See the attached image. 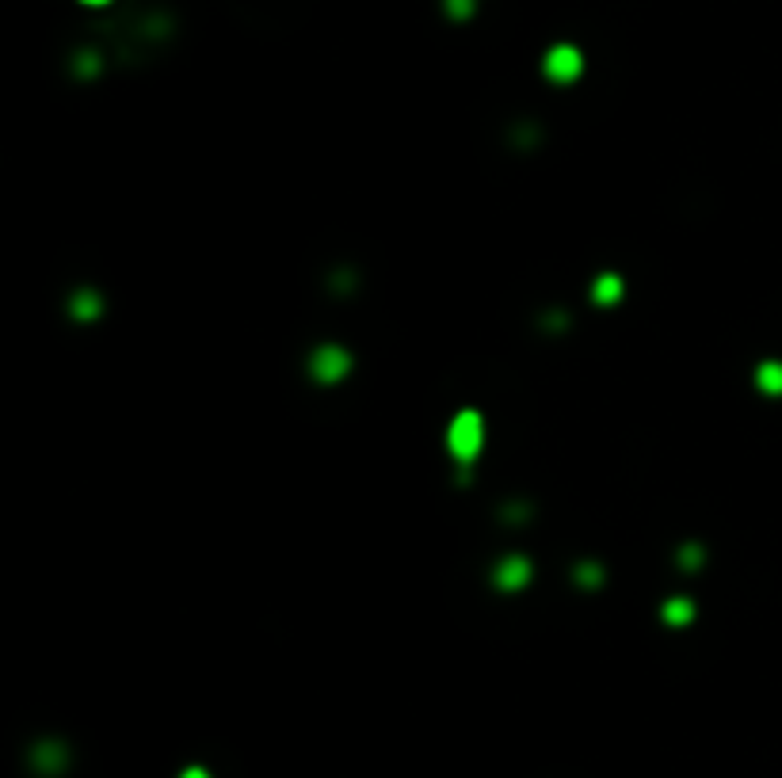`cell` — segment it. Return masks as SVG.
Returning <instances> with one entry per match:
<instances>
[{"label":"cell","instance_id":"1","mask_svg":"<svg viewBox=\"0 0 782 778\" xmlns=\"http://www.w3.org/2000/svg\"><path fill=\"white\" fill-rule=\"evenodd\" d=\"M481 443H485V420H481V413L462 408V413L451 420V428H446V451L458 458V466H470L473 458H478V451H481Z\"/></svg>","mask_w":782,"mask_h":778},{"label":"cell","instance_id":"2","mask_svg":"<svg viewBox=\"0 0 782 778\" xmlns=\"http://www.w3.org/2000/svg\"><path fill=\"white\" fill-rule=\"evenodd\" d=\"M348 371H352V355L344 348H336V343L317 348L313 359H310V374L320 381V386H336V381L348 378Z\"/></svg>","mask_w":782,"mask_h":778},{"label":"cell","instance_id":"3","mask_svg":"<svg viewBox=\"0 0 782 778\" xmlns=\"http://www.w3.org/2000/svg\"><path fill=\"white\" fill-rule=\"evenodd\" d=\"M542 69H546V76H549L554 84H573L576 76L584 73V54H581L576 46H565V43H561V46H554V50L546 54Z\"/></svg>","mask_w":782,"mask_h":778},{"label":"cell","instance_id":"4","mask_svg":"<svg viewBox=\"0 0 782 778\" xmlns=\"http://www.w3.org/2000/svg\"><path fill=\"white\" fill-rule=\"evenodd\" d=\"M66 763H69V751H66V744H61V741H38L31 748V767H35V774H43V778L61 774V771H66Z\"/></svg>","mask_w":782,"mask_h":778},{"label":"cell","instance_id":"5","mask_svg":"<svg viewBox=\"0 0 782 778\" xmlns=\"http://www.w3.org/2000/svg\"><path fill=\"white\" fill-rule=\"evenodd\" d=\"M527 580H531V561L519 557V554L504 557V561L496 565V572H493V584H496L500 592H519Z\"/></svg>","mask_w":782,"mask_h":778},{"label":"cell","instance_id":"6","mask_svg":"<svg viewBox=\"0 0 782 778\" xmlns=\"http://www.w3.org/2000/svg\"><path fill=\"white\" fill-rule=\"evenodd\" d=\"M592 298H596L599 305H614V302L622 298V279H619V275H599L596 287H592Z\"/></svg>","mask_w":782,"mask_h":778},{"label":"cell","instance_id":"7","mask_svg":"<svg viewBox=\"0 0 782 778\" xmlns=\"http://www.w3.org/2000/svg\"><path fill=\"white\" fill-rule=\"evenodd\" d=\"M755 386L763 393H771V397H778L782 393V363H763L760 371H755Z\"/></svg>","mask_w":782,"mask_h":778},{"label":"cell","instance_id":"8","mask_svg":"<svg viewBox=\"0 0 782 778\" xmlns=\"http://www.w3.org/2000/svg\"><path fill=\"white\" fill-rule=\"evenodd\" d=\"M691 618H695V607H691L687 599H668V603H664V622H672V626H687Z\"/></svg>","mask_w":782,"mask_h":778},{"label":"cell","instance_id":"9","mask_svg":"<svg viewBox=\"0 0 782 778\" xmlns=\"http://www.w3.org/2000/svg\"><path fill=\"white\" fill-rule=\"evenodd\" d=\"M73 313L81 317V321H92V317L99 313V298H96V295H88V290H84V295H76Z\"/></svg>","mask_w":782,"mask_h":778},{"label":"cell","instance_id":"10","mask_svg":"<svg viewBox=\"0 0 782 778\" xmlns=\"http://www.w3.org/2000/svg\"><path fill=\"white\" fill-rule=\"evenodd\" d=\"M473 4H478V0H446V16H451V20H470Z\"/></svg>","mask_w":782,"mask_h":778},{"label":"cell","instance_id":"11","mask_svg":"<svg viewBox=\"0 0 782 778\" xmlns=\"http://www.w3.org/2000/svg\"><path fill=\"white\" fill-rule=\"evenodd\" d=\"M179 778H210V771L207 767H184V771H179Z\"/></svg>","mask_w":782,"mask_h":778},{"label":"cell","instance_id":"12","mask_svg":"<svg viewBox=\"0 0 782 778\" xmlns=\"http://www.w3.org/2000/svg\"><path fill=\"white\" fill-rule=\"evenodd\" d=\"M84 4H92V8H99V4H111V0H84Z\"/></svg>","mask_w":782,"mask_h":778}]
</instances>
